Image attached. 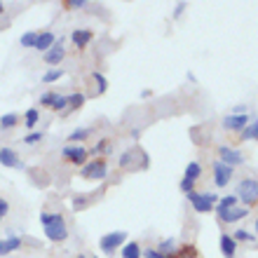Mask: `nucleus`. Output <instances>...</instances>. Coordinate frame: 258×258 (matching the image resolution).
<instances>
[{
    "label": "nucleus",
    "instance_id": "obj_29",
    "mask_svg": "<svg viewBox=\"0 0 258 258\" xmlns=\"http://www.w3.org/2000/svg\"><path fill=\"white\" fill-rule=\"evenodd\" d=\"M174 246H176V242H174V239H162V242H160V246H157V251L162 253V256H169V253L174 251Z\"/></svg>",
    "mask_w": 258,
    "mask_h": 258
},
{
    "label": "nucleus",
    "instance_id": "obj_18",
    "mask_svg": "<svg viewBox=\"0 0 258 258\" xmlns=\"http://www.w3.org/2000/svg\"><path fill=\"white\" fill-rule=\"evenodd\" d=\"M141 256H143V251L136 242H127L122 246V258H141Z\"/></svg>",
    "mask_w": 258,
    "mask_h": 258
},
{
    "label": "nucleus",
    "instance_id": "obj_19",
    "mask_svg": "<svg viewBox=\"0 0 258 258\" xmlns=\"http://www.w3.org/2000/svg\"><path fill=\"white\" fill-rule=\"evenodd\" d=\"M200 176H202V164H200V162H190L188 167H185V176H183V178L197 181Z\"/></svg>",
    "mask_w": 258,
    "mask_h": 258
},
{
    "label": "nucleus",
    "instance_id": "obj_11",
    "mask_svg": "<svg viewBox=\"0 0 258 258\" xmlns=\"http://www.w3.org/2000/svg\"><path fill=\"white\" fill-rule=\"evenodd\" d=\"M0 164L10 167V169H24V162L19 160V155L12 148H3L0 150Z\"/></svg>",
    "mask_w": 258,
    "mask_h": 258
},
{
    "label": "nucleus",
    "instance_id": "obj_41",
    "mask_svg": "<svg viewBox=\"0 0 258 258\" xmlns=\"http://www.w3.org/2000/svg\"><path fill=\"white\" fill-rule=\"evenodd\" d=\"M92 258H96V256H92Z\"/></svg>",
    "mask_w": 258,
    "mask_h": 258
},
{
    "label": "nucleus",
    "instance_id": "obj_13",
    "mask_svg": "<svg viewBox=\"0 0 258 258\" xmlns=\"http://www.w3.org/2000/svg\"><path fill=\"white\" fill-rule=\"evenodd\" d=\"M92 38H94V33L92 31H85V28H75L73 33H71V40H73L75 47H87L89 42H92Z\"/></svg>",
    "mask_w": 258,
    "mask_h": 258
},
{
    "label": "nucleus",
    "instance_id": "obj_30",
    "mask_svg": "<svg viewBox=\"0 0 258 258\" xmlns=\"http://www.w3.org/2000/svg\"><path fill=\"white\" fill-rule=\"evenodd\" d=\"M94 82H96V94H106V89H108L106 78H103L101 73H94Z\"/></svg>",
    "mask_w": 258,
    "mask_h": 258
},
{
    "label": "nucleus",
    "instance_id": "obj_36",
    "mask_svg": "<svg viewBox=\"0 0 258 258\" xmlns=\"http://www.w3.org/2000/svg\"><path fill=\"white\" fill-rule=\"evenodd\" d=\"M132 160H134V155H132V153H124V155L120 157V167H129Z\"/></svg>",
    "mask_w": 258,
    "mask_h": 258
},
{
    "label": "nucleus",
    "instance_id": "obj_16",
    "mask_svg": "<svg viewBox=\"0 0 258 258\" xmlns=\"http://www.w3.org/2000/svg\"><path fill=\"white\" fill-rule=\"evenodd\" d=\"M21 246V237H14V235H10V237L0 239V256H7V253L17 251Z\"/></svg>",
    "mask_w": 258,
    "mask_h": 258
},
{
    "label": "nucleus",
    "instance_id": "obj_6",
    "mask_svg": "<svg viewBox=\"0 0 258 258\" xmlns=\"http://www.w3.org/2000/svg\"><path fill=\"white\" fill-rule=\"evenodd\" d=\"M218 162H223V164H228V167L235 169L237 164L244 162V155H242L239 150L230 148V146H221V148H218Z\"/></svg>",
    "mask_w": 258,
    "mask_h": 258
},
{
    "label": "nucleus",
    "instance_id": "obj_21",
    "mask_svg": "<svg viewBox=\"0 0 258 258\" xmlns=\"http://www.w3.org/2000/svg\"><path fill=\"white\" fill-rule=\"evenodd\" d=\"M19 124V115L17 113H7V115L0 117V129H12Z\"/></svg>",
    "mask_w": 258,
    "mask_h": 258
},
{
    "label": "nucleus",
    "instance_id": "obj_22",
    "mask_svg": "<svg viewBox=\"0 0 258 258\" xmlns=\"http://www.w3.org/2000/svg\"><path fill=\"white\" fill-rule=\"evenodd\" d=\"M35 40H38V33H35V31H28V33H24L19 38V45L21 47H35Z\"/></svg>",
    "mask_w": 258,
    "mask_h": 258
},
{
    "label": "nucleus",
    "instance_id": "obj_24",
    "mask_svg": "<svg viewBox=\"0 0 258 258\" xmlns=\"http://www.w3.org/2000/svg\"><path fill=\"white\" fill-rule=\"evenodd\" d=\"M61 78H63L61 68H49L47 73L42 75V82H47V85H49V82H56V80H61Z\"/></svg>",
    "mask_w": 258,
    "mask_h": 258
},
{
    "label": "nucleus",
    "instance_id": "obj_10",
    "mask_svg": "<svg viewBox=\"0 0 258 258\" xmlns=\"http://www.w3.org/2000/svg\"><path fill=\"white\" fill-rule=\"evenodd\" d=\"M63 56H66V47H63L61 40H59V42H54V45H52L47 52H45V63H49V66L54 68L56 63H61Z\"/></svg>",
    "mask_w": 258,
    "mask_h": 258
},
{
    "label": "nucleus",
    "instance_id": "obj_1",
    "mask_svg": "<svg viewBox=\"0 0 258 258\" xmlns=\"http://www.w3.org/2000/svg\"><path fill=\"white\" fill-rule=\"evenodd\" d=\"M40 223L45 228V237L49 242H63L68 237V228L63 216L59 214H40Z\"/></svg>",
    "mask_w": 258,
    "mask_h": 258
},
{
    "label": "nucleus",
    "instance_id": "obj_7",
    "mask_svg": "<svg viewBox=\"0 0 258 258\" xmlns=\"http://www.w3.org/2000/svg\"><path fill=\"white\" fill-rule=\"evenodd\" d=\"M249 120L251 117L246 115V113H230V115L223 117V127L228 132H242V129L249 127Z\"/></svg>",
    "mask_w": 258,
    "mask_h": 258
},
{
    "label": "nucleus",
    "instance_id": "obj_2",
    "mask_svg": "<svg viewBox=\"0 0 258 258\" xmlns=\"http://www.w3.org/2000/svg\"><path fill=\"white\" fill-rule=\"evenodd\" d=\"M237 202H244V207L249 209L251 204L258 202V181L256 178H242L237 183Z\"/></svg>",
    "mask_w": 258,
    "mask_h": 258
},
{
    "label": "nucleus",
    "instance_id": "obj_40",
    "mask_svg": "<svg viewBox=\"0 0 258 258\" xmlns=\"http://www.w3.org/2000/svg\"><path fill=\"white\" fill-rule=\"evenodd\" d=\"M256 232H258V221H256Z\"/></svg>",
    "mask_w": 258,
    "mask_h": 258
},
{
    "label": "nucleus",
    "instance_id": "obj_8",
    "mask_svg": "<svg viewBox=\"0 0 258 258\" xmlns=\"http://www.w3.org/2000/svg\"><path fill=\"white\" fill-rule=\"evenodd\" d=\"M87 155H89L87 148H82V146H66V148L61 150V157L71 164H85Z\"/></svg>",
    "mask_w": 258,
    "mask_h": 258
},
{
    "label": "nucleus",
    "instance_id": "obj_31",
    "mask_svg": "<svg viewBox=\"0 0 258 258\" xmlns=\"http://www.w3.org/2000/svg\"><path fill=\"white\" fill-rule=\"evenodd\" d=\"M40 141H42V132H31V134L24 139L26 146H33V143H40Z\"/></svg>",
    "mask_w": 258,
    "mask_h": 258
},
{
    "label": "nucleus",
    "instance_id": "obj_4",
    "mask_svg": "<svg viewBox=\"0 0 258 258\" xmlns=\"http://www.w3.org/2000/svg\"><path fill=\"white\" fill-rule=\"evenodd\" d=\"M80 176L89 178V181H101V178L108 176V164H106V160H92L82 167Z\"/></svg>",
    "mask_w": 258,
    "mask_h": 258
},
{
    "label": "nucleus",
    "instance_id": "obj_37",
    "mask_svg": "<svg viewBox=\"0 0 258 258\" xmlns=\"http://www.w3.org/2000/svg\"><path fill=\"white\" fill-rule=\"evenodd\" d=\"M7 211H10V204H7V202H5V200H3V197H0V218L5 216Z\"/></svg>",
    "mask_w": 258,
    "mask_h": 258
},
{
    "label": "nucleus",
    "instance_id": "obj_23",
    "mask_svg": "<svg viewBox=\"0 0 258 258\" xmlns=\"http://www.w3.org/2000/svg\"><path fill=\"white\" fill-rule=\"evenodd\" d=\"M38 120H40V113H38V108H28L26 115H24V122H26V127H35L38 124Z\"/></svg>",
    "mask_w": 258,
    "mask_h": 258
},
{
    "label": "nucleus",
    "instance_id": "obj_32",
    "mask_svg": "<svg viewBox=\"0 0 258 258\" xmlns=\"http://www.w3.org/2000/svg\"><path fill=\"white\" fill-rule=\"evenodd\" d=\"M178 185H181V190H183L185 195L195 190V181H190V178H181V183H178Z\"/></svg>",
    "mask_w": 258,
    "mask_h": 258
},
{
    "label": "nucleus",
    "instance_id": "obj_33",
    "mask_svg": "<svg viewBox=\"0 0 258 258\" xmlns=\"http://www.w3.org/2000/svg\"><path fill=\"white\" fill-rule=\"evenodd\" d=\"M63 5H66L68 10H78V7L87 5V0H63Z\"/></svg>",
    "mask_w": 258,
    "mask_h": 258
},
{
    "label": "nucleus",
    "instance_id": "obj_17",
    "mask_svg": "<svg viewBox=\"0 0 258 258\" xmlns=\"http://www.w3.org/2000/svg\"><path fill=\"white\" fill-rule=\"evenodd\" d=\"M232 207H237V197H235V195L221 197V200L216 202V214H223V211L232 209Z\"/></svg>",
    "mask_w": 258,
    "mask_h": 258
},
{
    "label": "nucleus",
    "instance_id": "obj_20",
    "mask_svg": "<svg viewBox=\"0 0 258 258\" xmlns=\"http://www.w3.org/2000/svg\"><path fill=\"white\" fill-rule=\"evenodd\" d=\"M251 139L258 141V117L246 129H242V141H251Z\"/></svg>",
    "mask_w": 258,
    "mask_h": 258
},
{
    "label": "nucleus",
    "instance_id": "obj_39",
    "mask_svg": "<svg viewBox=\"0 0 258 258\" xmlns=\"http://www.w3.org/2000/svg\"><path fill=\"white\" fill-rule=\"evenodd\" d=\"M3 12H5V5H3V3H0V14H3Z\"/></svg>",
    "mask_w": 258,
    "mask_h": 258
},
{
    "label": "nucleus",
    "instance_id": "obj_34",
    "mask_svg": "<svg viewBox=\"0 0 258 258\" xmlns=\"http://www.w3.org/2000/svg\"><path fill=\"white\" fill-rule=\"evenodd\" d=\"M52 99H54V92H45L40 96V106H52Z\"/></svg>",
    "mask_w": 258,
    "mask_h": 258
},
{
    "label": "nucleus",
    "instance_id": "obj_28",
    "mask_svg": "<svg viewBox=\"0 0 258 258\" xmlns=\"http://www.w3.org/2000/svg\"><path fill=\"white\" fill-rule=\"evenodd\" d=\"M89 136V129H75V132H71V136H68V141L73 143H78V141H85V139H87Z\"/></svg>",
    "mask_w": 258,
    "mask_h": 258
},
{
    "label": "nucleus",
    "instance_id": "obj_12",
    "mask_svg": "<svg viewBox=\"0 0 258 258\" xmlns=\"http://www.w3.org/2000/svg\"><path fill=\"white\" fill-rule=\"evenodd\" d=\"M249 216V209L246 207H232V209L223 211V214H218V218L223 221V223H237L242 218Z\"/></svg>",
    "mask_w": 258,
    "mask_h": 258
},
{
    "label": "nucleus",
    "instance_id": "obj_5",
    "mask_svg": "<svg viewBox=\"0 0 258 258\" xmlns=\"http://www.w3.org/2000/svg\"><path fill=\"white\" fill-rule=\"evenodd\" d=\"M124 239H127V232H124V230L106 232V235L99 239V246H101V251H106V253H115L117 246L124 244Z\"/></svg>",
    "mask_w": 258,
    "mask_h": 258
},
{
    "label": "nucleus",
    "instance_id": "obj_27",
    "mask_svg": "<svg viewBox=\"0 0 258 258\" xmlns=\"http://www.w3.org/2000/svg\"><path fill=\"white\" fill-rule=\"evenodd\" d=\"M232 239H235V242H253V239H256V235H253V232H249V230H235Z\"/></svg>",
    "mask_w": 258,
    "mask_h": 258
},
{
    "label": "nucleus",
    "instance_id": "obj_38",
    "mask_svg": "<svg viewBox=\"0 0 258 258\" xmlns=\"http://www.w3.org/2000/svg\"><path fill=\"white\" fill-rule=\"evenodd\" d=\"M185 7H188V5H185V3H178V5H176V10H174V17H181V14H183V10H185Z\"/></svg>",
    "mask_w": 258,
    "mask_h": 258
},
{
    "label": "nucleus",
    "instance_id": "obj_15",
    "mask_svg": "<svg viewBox=\"0 0 258 258\" xmlns=\"http://www.w3.org/2000/svg\"><path fill=\"white\" fill-rule=\"evenodd\" d=\"M56 42L54 33L52 31H42V33H38V40H35V49H40V52H47L52 45Z\"/></svg>",
    "mask_w": 258,
    "mask_h": 258
},
{
    "label": "nucleus",
    "instance_id": "obj_26",
    "mask_svg": "<svg viewBox=\"0 0 258 258\" xmlns=\"http://www.w3.org/2000/svg\"><path fill=\"white\" fill-rule=\"evenodd\" d=\"M49 108H54V110H66V108H68V96L54 94V99H52V106H49Z\"/></svg>",
    "mask_w": 258,
    "mask_h": 258
},
{
    "label": "nucleus",
    "instance_id": "obj_14",
    "mask_svg": "<svg viewBox=\"0 0 258 258\" xmlns=\"http://www.w3.org/2000/svg\"><path fill=\"white\" fill-rule=\"evenodd\" d=\"M221 253H223L225 258H235V253H237V242H235L232 235H228V232L221 235Z\"/></svg>",
    "mask_w": 258,
    "mask_h": 258
},
{
    "label": "nucleus",
    "instance_id": "obj_25",
    "mask_svg": "<svg viewBox=\"0 0 258 258\" xmlns=\"http://www.w3.org/2000/svg\"><path fill=\"white\" fill-rule=\"evenodd\" d=\"M82 103H85V94H82V92H75V94L68 96V108H71V110L80 108Z\"/></svg>",
    "mask_w": 258,
    "mask_h": 258
},
{
    "label": "nucleus",
    "instance_id": "obj_35",
    "mask_svg": "<svg viewBox=\"0 0 258 258\" xmlns=\"http://www.w3.org/2000/svg\"><path fill=\"white\" fill-rule=\"evenodd\" d=\"M143 256H146V258H169V256H162L157 249H146V251H143Z\"/></svg>",
    "mask_w": 258,
    "mask_h": 258
},
{
    "label": "nucleus",
    "instance_id": "obj_9",
    "mask_svg": "<svg viewBox=\"0 0 258 258\" xmlns=\"http://www.w3.org/2000/svg\"><path fill=\"white\" fill-rule=\"evenodd\" d=\"M230 178H232V167H228V164H223V162L214 164V183H216L218 188H225V185L230 183Z\"/></svg>",
    "mask_w": 258,
    "mask_h": 258
},
{
    "label": "nucleus",
    "instance_id": "obj_3",
    "mask_svg": "<svg viewBox=\"0 0 258 258\" xmlns=\"http://www.w3.org/2000/svg\"><path fill=\"white\" fill-rule=\"evenodd\" d=\"M188 202L192 204V209L197 211V214H209V211H214V204L218 202V195H214V192H188Z\"/></svg>",
    "mask_w": 258,
    "mask_h": 258
}]
</instances>
